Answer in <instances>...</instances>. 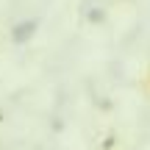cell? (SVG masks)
<instances>
[{"mask_svg":"<svg viewBox=\"0 0 150 150\" xmlns=\"http://www.w3.org/2000/svg\"><path fill=\"white\" fill-rule=\"evenodd\" d=\"M33 28H36V22H33V20H28V22H22V25H17V28H14V42H25V39L33 33Z\"/></svg>","mask_w":150,"mask_h":150,"instance_id":"obj_1","label":"cell"},{"mask_svg":"<svg viewBox=\"0 0 150 150\" xmlns=\"http://www.w3.org/2000/svg\"><path fill=\"white\" fill-rule=\"evenodd\" d=\"M103 147H106V150H108V147H114V136H106V142H103Z\"/></svg>","mask_w":150,"mask_h":150,"instance_id":"obj_2","label":"cell"}]
</instances>
